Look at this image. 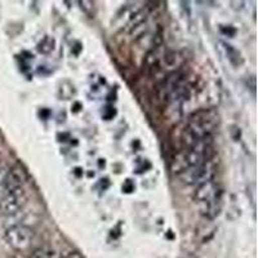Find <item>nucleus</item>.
Returning <instances> with one entry per match:
<instances>
[{"mask_svg": "<svg viewBox=\"0 0 258 258\" xmlns=\"http://www.w3.org/2000/svg\"><path fill=\"white\" fill-rule=\"evenodd\" d=\"M53 48H54V40H53L52 38H49V36H45V38L43 39V40H41L38 45L39 52L45 53V54L49 52H52Z\"/></svg>", "mask_w": 258, "mask_h": 258, "instance_id": "0eeeda50", "label": "nucleus"}, {"mask_svg": "<svg viewBox=\"0 0 258 258\" xmlns=\"http://www.w3.org/2000/svg\"><path fill=\"white\" fill-rule=\"evenodd\" d=\"M214 167L211 161L203 163L199 165H192V167H186L179 172V177L186 185H191L198 187L199 185L207 181L213 179Z\"/></svg>", "mask_w": 258, "mask_h": 258, "instance_id": "20e7f679", "label": "nucleus"}, {"mask_svg": "<svg viewBox=\"0 0 258 258\" xmlns=\"http://www.w3.org/2000/svg\"><path fill=\"white\" fill-rule=\"evenodd\" d=\"M8 169H9V168H7L6 165L0 163V185L3 183L4 177H6V174H7V172H8Z\"/></svg>", "mask_w": 258, "mask_h": 258, "instance_id": "1a4fd4ad", "label": "nucleus"}, {"mask_svg": "<svg viewBox=\"0 0 258 258\" xmlns=\"http://www.w3.org/2000/svg\"><path fill=\"white\" fill-rule=\"evenodd\" d=\"M4 239L7 244L15 250H26L29 249L30 245L34 239V232L30 227L22 223H15L7 227L4 232Z\"/></svg>", "mask_w": 258, "mask_h": 258, "instance_id": "7ed1b4c3", "label": "nucleus"}, {"mask_svg": "<svg viewBox=\"0 0 258 258\" xmlns=\"http://www.w3.org/2000/svg\"><path fill=\"white\" fill-rule=\"evenodd\" d=\"M200 212L208 220H214L222 209L223 191L217 182L211 179L199 185L194 194Z\"/></svg>", "mask_w": 258, "mask_h": 258, "instance_id": "f257e3e1", "label": "nucleus"}, {"mask_svg": "<svg viewBox=\"0 0 258 258\" xmlns=\"http://www.w3.org/2000/svg\"><path fill=\"white\" fill-rule=\"evenodd\" d=\"M220 123V116L217 111L212 109L199 110L188 117L186 132L194 138H202L212 136V132L217 128Z\"/></svg>", "mask_w": 258, "mask_h": 258, "instance_id": "f03ea898", "label": "nucleus"}, {"mask_svg": "<svg viewBox=\"0 0 258 258\" xmlns=\"http://www.w3.org/2000/svg\"><path fill=\"white\" fill-rule=\"evenodd\" d=\"M222 45H223V47H225L226 53H227V57H229L230 61H231L234 64H239V63H240V62H241L240 53H239L238 50H235L234 48H231V45L225 44V43H222Z\"/></svg>", "mask_w": 258, "mask_h": 258, "instance_id": "6e6552de", "label": "nucleus"}, {"mask_svg": "<svg viewBox=\"0 0 258 258\" xmlns=\"http://www.w3.org/2000/svg\"><path fill=\"white\" fill-rule=\"evenodd\" d=\"M25 182H26V174H25L24 170L20 167H12L9 168L8 172H7L2 186L4 187L6 192H11V191L24 188Z\"/></svg>", "mask_w": 258, "mask_h": 258, "instance_id": "423d86ee", "label": "nucleus"}, {"mask_svg": "<svg viewBox=\"0 0 258 258\" xmlns=\"http://www.w3.org/2000/svg\"><path fill=\"white\" fill-rule=\"evenodd\" d=\"M25 203H26V197H25L24 188L6 192V195L0 200V212L12 217L20 213L21 209L24 208Z\"/></svg>", "mask_w": 258, "mask_h": 258, "instance_id": "39448f33", "label": "nucleus"}]
</instances>
